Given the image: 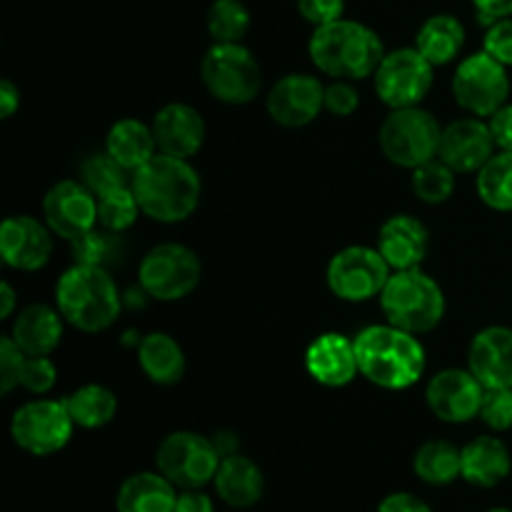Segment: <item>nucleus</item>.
Returning a JSON list of instances; mask_svg holds the SVG:
<instances>
[{
  "instance_id": "1",
  "label": "nucleus",
  "mask_w": 512,
  "mask_h": 512,
  "mask_svg": "<svg viewBox=\"0 0 512 512\" xmlns=\"http://www.w3.org/2000/svg\"><path fill=\"white\" fill-rule=\"evenodd\" d=\"M130 188L145 218L175 225L188 220L198 210L203 180L190 160L158 153L130 175Z\"/></svg>"
},
{
  "instance_id": "2",
  "label": "nucleus",
  "mask_w": 512,
  "mask_h": 512,
  "mask_svg": "<svg viewBox=\"0 0 512 512\" xmlns=\"http://www.w3.org/2000/svg\"><path fill=\"white\" fill-rule=\"evenodd\" d=\"M358 368L383 390H408L425 375V348L418 335L395 325H368L353 338Z\"/></svg>"
},
{
  "instance_id": "3",
  "label": "nucleus",
  "mask_w": 512,
  "mask_h": 512,
  "mask_svg": "<svg viewBox=\"0 0 512 512\" xmlns=\"http://www.w3.org/2000/svg\"><path fill=\"white\" fill-rule=\"evenodd\" d=\"M315 68L330 80L373 78L385 58V45L370 25L340 18L318 25L308 40Z\"/></svg>"
},
{
  "instance_id": "4",
  "label": "nucleus",
  "mask_w": 512,
  "mask_h": 512,
  "mask_svg": "<svg viewBox=\"0 0 512 512\" xmlns=\"http://www.w3.org/2000/svg\"><path fill=\"white\" fill-rule=\"evenodd\" d=\"M120 290L108 268L75 263L55 285V308L70 328L80 333H103L120 315Z\"/></svg>"
},
{
  "instance_id": "5",
  "label": "nucleus",
  "mask_w": 512,
  "mask_h": 512,
  "mask_svg": "<svg viewBox=\"0 0 512 512\" xmlns=\"http://www.w3.org/2000/svg\"><path fill=\"white\" fill-rule=\"evenodd\" d=\"M385 323L413 335L433 333L445 318V293L438 280L425 270H393L388 285L380 293Z\"/></svg>"
},
{
  "instance_id": "6",
  "label": "nucleus",
  "mask_w": 512,
  "mask_h": 512,
  "mask_svg": "<svg viewBox=\"0 0 512 512\" xmlns=\"http://www.w3.org/2000/svg\"><path fill=\"white\" fill-rule=\"evenodd\" d=\"M200 80L220 103L248 105L260 95L263 70L243 43H213L200 60Z\"/></svg>"
},
{
  "instance_id": "7",
  "label": "nucleus",
  "mask_w": 512,
  "mask_h": 512,
  "mask_svg": "<svg viewBox=\"0 0 512 512\" xmlns=\"http://www.w3.org/2000/svg\"><path fill=\"white\" fill-rule=\"evenodd\" d=\"M443 128L430 110L395 108L385 115L378 130V145L385 158L398 168L415 170L418 165L438 158Z\"/></svg>"
},
{
  "instance_id": "8",
  "label": "nucleus",
  "mask_w": 512,
  "mask_h": 512,
  "mask_svg": "<svg viewBox=\"0 0 512 512\" xmlns=\"http://www.w3.org/2000/svg\"><path fill=\"white\" fill-rule=\"evenodd\" d=\"M220 460L223 455L215 440L193 430H175L165 435L155 450V468L178 490H198L213 483Z\"/></svg>"
},
{
  "instance_id": "9",
  "label": "nucleus",
  "mask_w": 512,
  "mask_h": 512,
  "mask_svg": "<svg viewBox=\"0 0 512 512\" xmlns=\"http://www.w3.org/2000/svg\"><path fill=\"white\" fill-rule=\"evenodd\" d=\"M203 278V265L195 250L183 243H160L143 255L138 283L148 298L175 303L193 293Z\"/></svg>"
},
{
  "instance_id": "10",
  "label": "nucleus",
  "mask_w": 512,
  "mask_h": 512,
  "mask_svg": "<svg viewBox=\"0 0 512 512\" xmlns=\"http://www.w3.org/2000/svg\"><path fill=\"white\" fill-rule=\"evenodd\" d=\"M390 275H393V268L378 248L348 245L330 258L325 268V283L330 293L343 303H365V300L380 298Z\"/></svg>"
},
{
  "instance_id": "11",
  "label": "nucleus",
  "mask_w": 512,
  "mask_h": 512,
  "mask_svg": "<svg viewBox=\"0 0 512 512\" xmlns=\"http://www.w3.org/2000/svg\"><path fill=\"white\" fill-rule=\"evenodd\" d=\"M75 423L65 400L38 398L23 403L10 418V438L23 453L48 458L60 453L73 438Z\"/></svg>"
},
{
  "instance_id": "12",
  "label": "nucleus",
  "mask_w": 512,
  "mask_h": 512,
  "mask_svg": "<svg viewBox=\"0 0 512 512\" xmlns=\"http://www.w3.org/2000/svg\"><path fill=\"white\" fill-rule=\"evenodd\" d=\"M455 103L475 118L498 113L510 98V75L503 63L485 50L468 55L458 63L453 73Z\"/></svg>"
},
{
  "instance_id": "13",
  "label": "nucleus",
  "mask_w": 512,
  "mask_h": 512,
  "mask_svg": "<svg viewBox=\"0 0 512 512\" xmlns=\"http://www.w3.org/2000/svg\"><path fill=\"white\" fill-rule=\"evenodd\" d=\"M433 73L435 65L415 45L390 50L373 75L375 93L390 110L413 108L428 98L435 80Z\"/></svg>"
},
{
  "instance_id": "14",
  "label": "nucleus",
  "mask_w": 512,
  "mask_h": 512,
  "mask_svg": "<svg viewBox=\"0 0 512 512\" xmlns=\"http://www.w3.org/2000/svg\"><path fill=\"white\" fill-rule=\"evenodd\" d=\"M43 220L53 235L73 243L98 228V198L80 180H58L43 198Z\"/></svg>"
},
{
  "instance_id": "15",
  "label": "nucleus",
  "mask_w": 512,
  "mask_h": 512,
  "mask_svg": "<svg viewBox=\"0 0 512 512\" xmlns=\"http://www.w3.org/2000/svg\"><path fill=\"white\" fill-rule=\"evenodd\" d=\"M485 388L468 368H445L430 378L425 403L430 413L450 425H463L480 418Z\"/></svg>"
},
{
  "instance_id": "16",
  "label": "nucleus",
  "mask_w": 512,
  "mask_h": 512,
  "mask_svg": "<svg viewBox=\"0 0 512 512\" xmlns=\"http://www.w3.org/2000/svg\"><path fill=\"white\" fill-rule=\"evenodd\" d=\"M265 108L283 128H305L325 110V85L310 73H288L270 88Z\"/></svg>"
},
{
  "instance_id": "17",
  "label": "nucleus",
  "mask_w": 512,
  "mask_h": 512,
  "mask_svg": "<svg viewBox=\"0 0 512 512\" xmlns=\"http://www.w3.org/2000/svg\"><path fill=\"white\" fill-rule=\"evenodd\" d=\"M495 153H498V145L485 118H475V115L458 118L445 125L440 135L438 158L458 175L478 173Z\"/></svg>"
},
{
  "instance_id": "18",
  "label": "nucleus",
  "mask_w": 512,
  "mask_h": 512,
  "mask_svg": "<svg viewBox=\"0 0 512 512\" xmlns=\"http://www.w3.org/2000/svg\"><path fill=\"white\" fill-rule=\"evenodd\" d=\"M53 255V230L33 215H10L0 225V258L8 268L35 273Z\"/></svg>"
},
{
  "instance_id": "19",
  "label": "nucleus",
  "mask_w": 512,
  "mask_h": 512,
  "mask_svg": "<svg viewBox=\"0 0 512 512\" xmlns=\"http://www.w3.org/2000/svg\"><path fill=\"white\" fill-rule=\"evenodd\" d=\"M158 143V153L173 155V158L190 160L200 153L205 145V120L193 105L188 103H168L153 115L150 123Z\"/></svg>"
},
{
  "instance_id": "20",
  "label": "nucleus",
  "mask_w": 512,
  "mask_h": 512,
  "mask_svg": "<svg viewBox=\"0 0 512 512\" xmlns=\"http://www.w3.org/2000/svg\"><path fill=\"white\" fill-rule=\"evenodd\" d=\"M305 373L323 388H345L360 375L353 338L323 333L305 348Z\"/></svg>"
},
{
  "instance_id": "21",
  "label": "nucleus",
  "mask_w": 512,
  "mask_h": 512,
  "mask_svg": "<svg viewBox=\"0 0 512 512\" xmlns=\"http://www.w3.org/2000/svg\"><path fill=\"white\" fill-rule=\"evenodd\" d=\"M468 370L485 390L512 388V328L488 325L478 330L470 340Z\"/></svg>"
},
{
  "instance_id": "22",
  "label": "nucleus",
  "mask_w": 512,
  "mask_h": 512,
  "mask_svg": "<svg viewBox=\"0 0 512 512\" xmlns=\"http://www.w3.org/2000/svg\"><path fill=\"white\" fill-rule=\"evenodd\" d=\"M388 265L393 270L420 268L430 248V233L425 223L408 213L390 215L378 230V245Z\"/></svg>"
},
{
  "instance_id": "23",
  "label": "nucleus",
  "mask_w": 512,
  "mask_h": 512,
  "mask_svg": "<svg viewBox=\"0 0 512 512\" xmlns=\"http://www.w3.org/2000/svg\"><path fill=\"white\" fill-rule=\"evenodd\" d=\"M215 495L233 510H248L260 503L265 493V475L248 455H225L213 480Z\"/></svg>"
},
{
  "instance_id": "24",
  "label": "nucleus",
  "mask_w": 512,
  "mask_h": 512,
  "mask_svg": "<svg viewBox=\"0 0 512 512\" xmlns=\"http://www.w3.org/2000/svg\"><path fill=\"white\" fill-rule=\"evenodd\" d=\"M8 335L25 355H50L63 340L65 318L53 305H25L20 313H15Z\"/></svg>"
},
{
  "instance_id": "25",
  "label": "nucleus",
  "mask_w": 512,
  "mask_h": 512,
  "mask_svg": "<svg viewBox=\"0 0 512 512\" xmlns=\"http://www.w3.org/2000/svg\"><path fill=\"white\" fill-rule=\"evenodd\" d=\"M512 475L508 445L495 435H478L463 445V480L473 488H495Z\"/></svg>"
},
{
  "instance_id": "26",
  "label": "nucleus",
  "mask_w": 512,
  "mask_h": 512,
  "mask_svg": "<svg viewBox=\"0 0 512 512\" xmlns=\"http://www.w3.org/2000/svg\"><path fill=\"white\" fill-rule=\"evenodd\" d=\"M180 490L163 473H133L120 483L115 495L118 512H173Z\"/></svg>"
},
{
  "instance_id": "27",
  "label": "nucleus",
  "mask_w": 512,
  "mask_h": 512,
  "mask_svg": "<svg viewBox=\"0 0 512 512\" xmlns=\"http://www.w3.org/2000/svg\"><path fill=\"white\" fill-rule=\"evenodd\" d=\"M105 153L130 175L158 155L153 128L138 118H120L105 135Z\"/></svg>"
},
{
  "instance_id": "28",
  "label": "nucleus",
  "mask_w": 512,
  "mask_h": 512,
  "mask_svg": "<svg viewBox=\"0 0 512 512\" xmlns=\"http://www.w3.org/2000/svg\"><path fill=\"white\" fill-rule=\"evenodd\" d=\"M138 365L150 383L170 388L185 378L188 360H185V350L180 348L173 335L155 330L138 343Z\"/></svg>"
},
{
  "instance_id": "29",
  "label": "nucleus",
  "mask_w": 512,
  "mask_h": 512,
  "mask_svg": "<svg viewBox=\"0 0 512 512\" xmlns=\"http://www.w3.org/2000/svg\"><path fill=\"white\" fill-rule=\"evenodd\" d=\"M415 48L438 68L453 63L465 45V25L455 15H430L415 33Z\"/></svg>"
},
{
  "instance_id": "30",
  "label": "nucleus",
  "mask_w": 512,
  "mask_h": 512,
  "mask_svg": "<svg viewBox=\"0 0 512 512\" xmlns=\"http://www.w3.org/2000/svg\"><path fill=\"white\" fill-rule=\"evenodd\" d=\"M413 473L430 488H445L463 478V448L450 440H428L415 450Z\"/></svg>"
},
{
  "instance_id": "31",
  "label": "nucleus",
  "mask_w": 512,
  "mask_h": 512,
  "mask_svg": "<svg viewBox=\"0 0 512 512\" xmlns=\"http://www.w3.org/2000/svg\"><path fill=\"white\" fill-rule=\"evenodd\" d=\"M63 400L75 428L83 430L105 428L108 423H113L115 413H118V398H115L113 390L100 383L80 385Z\"/></svg>"
},
{
  "instance_id": "32",
  "label": "nucleus",
  "mask_w": 512,
  "mask_h": 512,
  "mask_svg": "<svg viewBox=\"0 0 512 512\" xmlns=\"http://www.w3.org/2000/svg\"><path fill=\"white\" fill-rule=\"evenodd\" d=\"M475 190L490 210L512 213V153L498 150L475 173Z\"/></svg>"
},
{
  "instance_id": "33",
  "label": "nucleus",
  "mask_w": 512,
  "mask_h": 512,
  "mask_svg": "<svg viewBox=\"0 0 512 512\" xmlns=\"http://www.w3.org/2000/svg\"><path fill=\"white\" fill-rule=\"evenodd\" d=\"M205 25L213 43H243L253 18L243 0H213L205 15Z\"/></svg>"
},
{
  "instance_id": "34",
  "label": "nucleus",
  "mask_w": 512,
  "mask_h": 512,
  "mask_svg": "<svg viewBox=\"0 0 512 512\" xmlns=\"http://www.w3.org/2000/svg\"><path fill=\"white\" fill-rule=\"evenodd\" d=\"M410 173H413L410 175V185H413V193L420 203L440 205L455 193V175L458 173L440 158L428 160V163L418 165Z\"/></svg>"
},
{
  "instance_id": "35",
  "label": "nucleus",
  "mask_w": 512,
  "mask_h": 512,
  "mask_svg": "<svg viewBox=\"0 0 512 512\" xmlns=\"http://www.w3.org/2000/svg\"><path fill=\"white\" fill-rule=\"evenodd\" d=\"M140 213L143 210H140L138 198H135L130 185L98 198V225L108 233L123 235L125 230L133 228Z\"/></svg>"
},
{
  "instance_id": "36",
  "label": "nucleus",
  "mask_w": 512,
  "mask_h": 512,
  "mask_svg": "<svg viewBox=\"0 0 512 512\" xmlns=\"http://www.w3.org/2000/svg\"><path fill=\"white\" fill-rule=\"evenodd\" d=\"M83 183L93 190L95 198H100L130 185V173L120 168L108 153H95L83 163Z\"/></svg>"
},
{
  "instance_id": "37",
  "label": "nucleus",
  "mask_w": 512,
  "mask_h": 512,
  "mask_svg": "<svg viewBox=\"0 0 512 512\" xmlns=\"http://www.w3.org/2000/svg\"><path fill=\"white\" fill-rule=\"evenodd\" d=\"M115 235L118 233H108V230H103L98 225V228L90 230L88 235L73 240L70 245H73L75 263L100 265V268H105V265L113 260L115 248H118V243H115Z\"/></svg>"
},
{
  "instance_id": "38",
  "label": "nucleus",
  "mask_w": 512,
  "mask_h": 512,
  "mask_svg": "<svg viewBox=\"0 0 512 512\" xmlns=\"http://www.w3.org/2000/svg\"><path fill=\"white\" fill-rule=\"evenodd\" d=\"M480 420L493 433L512 430V388L485 390L483 405H480Z\"/></svg>"
},
{
  "instance_id": "39",
  "label": "nucleus",
  "mask_w": 512,
  "mask_h": 512,
  "mask_svg": "<svg viewBox=\"0 0 512 512\" xmlns=\"http://www.w3.org/2000/svg\"><path fill=\"white\" fill-rule=\"evenodd\" d=\"M28 355L18 348L10 335L0 338V395H10L15 388H20L23 368Z\"/></svg>"
},
{
  "instance_id": "40",
  "label": "nucleus",
  "mask_w": 512,
  "mask_h": 512,
  "mask_svg": "<svg viewBox=\"0 0 512 512\" xmlns=\"http://www.w3.org/2000/svg\"><path fill=\"white\" fill-rule=\"evenodd\" d=\"M58 383V368L48 355H28L20 378V388H25L33 395H45Z\"/></svg>"
},
{
  "instance_id": "41",
  "label": "nucleus",
  "mask_w": 512,
  "mask_h": 512,
  "mask_svg": "<svg viewBox=\"0 0 512 512\" xmlns=\"http://www.w3.org/2000/svg\"><path fill=\"white\" fill-rule=\"evenodd\" d=\"M360 93L353 80H333L325 85V110L335 118H350L358 113Z\"/></svg>"
},
{
  "instance_id": "42",
  "label": "nucleus",
  "mask_w": 512,
  "mask_h": 512,
  "mask_svg": "<svg viewBox=\"0 0 512 512\" xmlns=\"http://www.w3.org/2000/svg\"><path fill=\"white\" fill-rule=\"evenodd\" d=\"M483 50L493 55L505 68H512V18L495 20L483 38Z\"/></svg>"
},
{
  "instance_id": "43",
  "label": "nucleus",
  "mask_w": 512,
  "mask_h": 512,
  "mask_svg": "<svg viewBox=\"0 0 512 512\" xmlns=\"http://www.w3.org/2000/svg\"><path fill=\"white\" fill-rule=\"evenodd\" d=\"M295 5L313 28L345 18V0H295Z\"/></svg>"
},
{
  "instance_id": "44",
  "label": "nucleus",
  "mask_w": 512,
  "mask_h": 512,
  "mask_svg": "<svg viewBox=\"0 0 512 512\" xmlns=\"http://www.w3.org/2000/svg\"><path fill=\"white\" fill-rule=\"evenodd\" d=\"M488 125L490 130H493L498 150H508V153H512V103H505L498 113L490 115Z\"/></svg>"
},
{
  "instance_id": "45",
  "label": "nucleus",
  "mask_w": 512,
  "mask_h": 512,
  "mask_svg": "<svg viewBox=\"0 0 512 512\" xmlns=\"http://www.w3.org/2000/svg\"><path fill=\"white\" fill-rule=\"evenodd\" d=\"M375 512H433V508L413 493H390L388 498L380 500Z\"/></svg>"
},
{
  "instance_id": "46",
  "label": "nucleus",
  "mask_w": 512,
  "mask_h": 512,
  "mask_svg": "<svg viewBox=\"0 0 512 512\" xmlns=\"http://www.w3.org/2000/svg\"><path fill=\"white\" fill-rule=\"evenodd\" d=\"M478 13V20L490 28L495 20H503V18H512V0H470Z\"/></svg>"
},
{
  "instance_id": "47",
  "label": "nucleus",
  "mask_w": 512,
  "mask_h": 512,
  "mask_svg": "<svg viewBox=\"0 0 512 512\" xmlns=\"http://www.w3.org/2000/svg\"><path fill=\"white\" fill-rule=\"evenodd\" d=\"M173 512H215V503L208 493H203V488L180 490Z\"/></svg>"
},
{
  "instance_id": "48",
  "label": "nucleus",
  "mask_w": 512,
  "mask_h": 512,
  "mask_svg": "<svg viewBox=\"0 0 512 512\" xmlns=\"http://www.w3.org/2000/svg\"><path fill=\"white\" fill-rule=\"evenodd\" d=\"M20 108V88L13 80H3L0 83V118L8 120L18 113Z\"/></svg>"
},
{
  "instance_id": "49",
  "label": "nucleus",
  "mask_w": 512,
  "mask_h": 512,
  "mask_svg": "<svg viewBox=\"0 0 512 512\" xmlns=\"http://www.w3.org/2000/svg\"><path fill=\"white\" fill-rule=\"evenodd\" d=\"M0 300H3V308H0V318L8 320L15 315V290L10 283L0 285Z\"/></svg>"
},
{
  "instance_id": "50",
  "label": "nucleus",
  "mask_w": 512,
  "mask_h": 512,
  "mask_svg": "<svg viewBox=\"0 0 512 512\" xmlns=\"http://www.w3.org/2000/svg\"><path fill=\"white\" fill-rule=\"evenodd\" d=\"M485 512H512L510 508H490V510H485Z\"/></svg>"
}]
</instances>
